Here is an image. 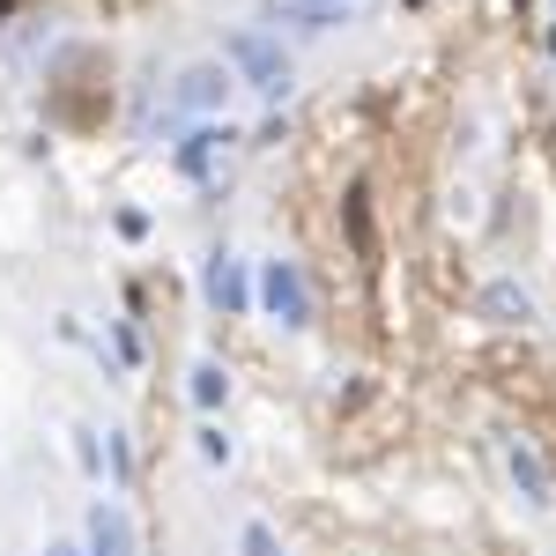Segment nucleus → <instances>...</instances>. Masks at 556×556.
<instances>
[{
  "instance_id": "nucleus-11",
  "label": "nucleus",
  "mask_w": 556,
  "mask_h": 556,
  "mask_svg": "<svg viewBox=\"0 0 556 556\" xmlns=\"http://www.w3.org/2000/svg\"><path fill=\"white\" fill-rule=\"evenodd\" d=\"M245 556H282V549H275V534H267L260 519H253V527H245Z\"/></svg>"
},
{
  "instance_id": "nucleus-6",
  "label": "nucleus",
  "mask_w": 556,
  "mask_h": 556,
  "mask_svg": "<svg viewBox=\"0 0 556 556\" xmlns=\"http://www.w3.org/2000/svg\"><path fill=\"white\" fill-rule=\"evenodd\" d=\"M482 312L505 319V327H527V319H534V298H527L519 282H490V290H482Z\"/></svg>"
},
{
  "instance_id": "nucleus-13",
  "label": "nucleus",
  "mask_w": 556,
  "mask_h": 556,
  "mask_svg": "<svg viewBox=\"0 0 556 556\" xmlns=\"http://www.w3.org/2000/svg\"><path fill=\"white\" fill-rule=\"evenodd\" d=\"M334 8H349V0H334Z\"/></svg>"
},
{
  "instance_id": "nucleus-12",
  "label": "nucleus",
  "mask_w": 556,
  "mask_h": 556,
  "mask_svg": "<svg viewBox=\"0 0 556 556\" xmlns=\"http://www.w3.org/2000/svg\"><path fill=\"white\" fill-rule=\"evenodd\" d=\"M45 556H75V549H45Z\"/></svg>"
},
{
  "instance_id": "nucleus-4",
  "label": "nucleus",
  "mask_w": 556,
  "mask_h": 556,
  "mask_svg": "<svg viewBox=\"0 0 556 556\" xmlns=\"http://www.w3.org/2000/svg\"><path fill=\"white\" fill-rule=\"evenodd\" d=\"M208 304L215 312H245V304H253V282H245V267H238L230 253L208 260Z\"/></svg>"
},
{
  "instance_id": "nucleus-9",
  "label": "nucleus",
  "mask_w": 556,
  "mask_h": 556,
  "mask_svg": "<svg viewBox=\"0 0 556 556\" xmlns=\"http://www.w3.org/2000/svg\"><path fill=\"white\" fill-rule=\"evenodd\" d=\"M290 15H304L312 30H327V23H342V8H334V0H290Z\"/></svg>"
},
{
  "instance_id": "nucleus-3",
  "label": "nucleus",
  "mask_w": 556,
  "mask_h": 556,
  "mask_svg": "<svg viewBox=\"0 0 556 556\" xmlns=\"http://www.w3.org/2000/svg\"><path fill=\"white\" fill-rule=\"evenodd\" d=\"M223 97H230V75H223V67H186L178 89H172L178 112H223Z\"/></svg>"
},
{
  "instance_id": "nucleus-5",
  "label": "nucleus",
  "mask_w": 556,
  "mask_h": 556,
  "mask_svg": "<svg viewBox=\"0 0 556 556\" xmlns=\"http://www.w3.org/2000/svg\"><path fill=\"white\" fill-rule=\"evenodd\" d=\"M89 556H134V527L119 505H97L89 513Z\"/></svg>"
},
{
  "instance_id": "nucleus-2",
  "label": "nucleus",
  "mask_w": 556,
  "mask_h": 556,
  "mask_svg": "<svg viewBox=\"0 0 556 556\" xmlns=\"http://www.w3.org/2000/svg\"><path fill=\"white\" fill-rule=\"evenodd\" d=\"M260 304H267L282 327H312V290H304L298 260H267V275H260Z\"/></svg>"
},
{
  "instance_id": "nucleus-7",
  "label": "nucleus",
  "mask_w": 556,
  "mask_h": 556,
  "mask_svg": "<svg viewBox=\"0 0 556 556\" xmlns=\"http://www.w3.org/2000/svg\"><path fill=\"white\" fill-rule=\"evenodd\" d=\"M505 460H513L519 497H527V505H549V475H542V460H534V445H519V438H513V453H505Z\"/></svg>"
},
{
  "instance_id": "nucleus-1",
  "label": "nucleus",
  "mask_w": 556,
  "mask_h": 556,
  "mask_svg": "<svg viewBox=\"0 0 556 556\" xmlns=\"http://www.w3.org/2000/svg\"><path fill=\"white\" fill-rule=\"evenodd\" d=\"M230 67H238V83L260 89V97H282V89H290V52L267 38V30H230Z\"/></svg>"
},
{
  "instance_id": "nucleus-10",
  "label": "nucleus",
  "mask_w": 556,
  "mask_h": 556,
  "mask_svg": "<svg viewBox=\"0 0 556 556\" xmlns=\"http://www.w3.org/2000/svg\"><path fill=\"white\" fill-rule=\"evenodd\" d=\"M349 230H356V253L371 260V223H364V193H349Z\"/></svg>"
},
{
  "instance_id": "nucleus-8",
  "label": "nucleus",
  "mask_w": 556,
  "mask_h": 556,
  "mask_svg": "<svg viewBox=\"0 0 556 556\" xmlns=\"http://www.w3.org/2000/svg\"><path fill=\"white\" fill-rule=\"evenodd\" d=\"M223 393H230L223 364H193V401H201V408H223Z\"/></svg>"
}]
</instances>
